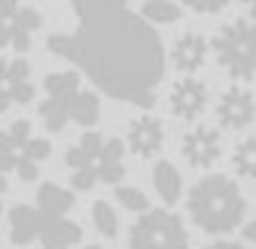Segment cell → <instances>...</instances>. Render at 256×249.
Instances as JSON below:
<instances>
[{"instance_id": "6da1fadb", "label": "cell", "mask_w": 256, "mask_h": 249, "mask_svg": "<svg viewBox=\"0 0 256 249\" xmlns=\"http://www.w3.org/2000/svg\"><path fill=\"white\" fill-rule=\"evenodd\" d=\"M80 32L51 35V51L86 66L98 88L149 107L162 85V44L126 0H73Z\"/></svg>"}, {"instance_id": "7a4b0ae2", "label": "cell", "mask_w": 256, "mask_h": 249, "mask_svg": "<svg viewBox=\"0 0 256 249\" xmlns=\"http://www.w3.org/2000/svg\"><path fill=\"white\" fill-rule=\"evenodd\" d=\"M102 120V92L86 82L80 69H54L42 82L38 123L44 133H66L70 126L95 129Z\"/></svg>"}, {"instance_id": "3957f363", "label": "cell", "mask_w": 256, "mask_h": 249, "mask_svg": "<svg viewBox=\"0 0 256 249\" xmlns=\"http://www.w3.org/2000/svg\"><path fill=\"white\" fill-rule=\"evenodd\" d=\"M186 202V221L200 234L212 237H228L247 224V196L240 183L228 174H202L184 196Z\"/></svg>"}, {"instance_id": "277c9868", "label": "cell", "mask_w": 256, "mask_h": 249, "mask_svg": "<svg viewBox=\"0 0 256 249\" xmlns=\"http://www.w3.org/2000/svg\"><path fill=\"white\" fill-rule=\"evenodd\" d=\"M64 171L70 189L92 193L98 186H120L126 177V145L120 136L86 129L66 145L64 152Z\"/></svg>"}, {"instance_id": "5b68a950", "label": "cell", "mask_w": 256, "mask_h": 249, "mask_svg": "<svg viewBox=\"0 0 256 249\" xmlns=\"http://www.w3.org/2000/svg\"><path fill=\"white\" fill-rule=\"evenodd\" d=\"M51 139L38 133L32 120H10L0 126V174L19 183H35L51 158Z\"/></svg>"}, {"instance_id": "8992f818", "label": "cell", "mask_w": 256, "mask_h": 249, "mask_svg": "<svg viewBox=\"0 0 256 249\" xmlns=\"http://www.w3.org/2000/svg\"><path fill=\"white\" fill-rule=\"evenodd\" d=\"M212 60L231 82H256V19L234 16L215 28L209 38Z\"/></svg>"}, {"instance_id": "52a82bcc", "label": "cell", "mask_w": 256, "mask_h": 249, "mask_svg": "<svg viewBox=\"0 0 256 249\" xmlns=\"http://www.w3.org/2000/svg\"><path fill=\"white\" fill-rule=\"evenodd\" d=\"M126 246L130 249H193V237L186 218L174 208H149L136 215L126 227Z\"/></svg>"}, {"instance_id": "ba28073f", "label": "cell", "mask_w": 256, "mask_h": 249, "mask_svg": "<svg viewBox=\"0 0 256 249\" xmlns=\"http://www.w3.org/2000/svg\"><path fill=\"white\" fill-rule=\"evenodd\" d=\"M44 28L42 9L26 0H0V54L26 57Z\"/></svg>"}, {"instance_id": "9c48e42d", "label": "cell", "mask_w": 256, "mask_h": 249, "mask_svg": "<svg viewBox=\"0 0 256 249\" xmlns=\"http://www.w3.org/2000/svg\"><path fill=\"white\" fill-rule=\"evenodd\" d=\"M38 98L35 73L26 57L0 54V117H6L16 107H26Z\"/></svg>"}, {"instance_id": "30bf717a", "label": "cell", "mask_w": 256, "mask_h": 249, "mask_svg": "<svg viewBox=\"0 0 256 249\" xmlns=\"http://www.w3.org/2000/svg\"><path fill=\"white\" fill-rule=\"evenodd\" d=\"M164 107L180 123H200V117L212 107V88L200 76H177L164 88Z\"/></svg>"}, {"instance_id": "8fae6325", "label": "cell", "mask_w": 256, "mask_h": 249, "mask_svg": "<svg viewBox=\"0 0 256 249\" xmlns=\"http://www.w3.org/2000/svg\"><path fill=\"white\" fill-rule=\"evenodd\" d=\"M212 111H215V126L222 133H247L256 123V92L250 85L231 82L215 95Z\"/></svg>"}, {"instance_id": "7c38bea8", "label": "cell", "mask_w": 256, "mask_h": 249, "mask_svg": "<svg viewBox=\"0 0 256 249\" xmlns=\"http://www.w3.org/2000/svg\"><path fill=\"white\" fill-rule=\"evenodd\" d=\"M224 155V133L215 123H190L186 133L180 136V158L193 171L212 174V167L222 161Z\"/></svg>"}, {"instance_id": "4fadbf2b", "label": "cell", "mask_w": 256, "mask_h": 249, "mask_svg": "<svg viewBox=\"0 0 256 249\" xmlns=\"http://www.w3.org/2000/svg\"><path fill=\"white\" fill-rule=\"evenodd\" d=\"M124 145L126 155L140 158V161H158V155L168 145V126H164L162 117L142 111L130 117V123L124 129Z\"/></svg>"}, {"instance_id": "5bb4252c", "label": "cell", "mask_w": 256, "mask_h": 249, "mask_svg": "<svg viewBox=\"0 0 256 249\" xmlns=\"http://www.w3.org/2000/svg\"><path fill=\"white\" fill-rule=\"evenodd\" d=\"M168 63L177 76H196L202 73L206 63H209L212 57V44L209 38L202 32H196V28H184V32L174 35V41L168 44Z\"/></svg>"}, {"instance_id": "9a60e30c", "label": "cell", "mask_w": 256, "mask_h": 249, "mask_svg": "<svg viewBox=\"0 0 256 249\" xmlns=\"http://www.w3.org/2000/svg\"><path fill=\"white\" fill-rule=\"evenodd\" d=\"M44 227V215L35 205L19 202L13 208H6V240L16 249H32V243H38Z\"/></svg>"}, {"instance_id": "2e32d148", "label": "cell", "mask_w": 256, "mask_h": 249, "mask_svg": "<svg viewBox=\"0 0 256 249\" xmlns=\"http://www.w3.org/2000/svg\"><path fill=\"white\" fill-rule=\"evenodd\" d=\"M35 208L44 218H70V212L76 208V189L57 180H44L35 189Z\"/></svg>"}, {"instance_id": "e0dca14e", "label": "cell", "mask_w": 256, "mask_h": 249, "mask_svg": "<svg viewBox=\"0 0 256 249\" xmlns=\"http://www.w3.org/2000/svg\"><path fill=\"white\" fill-rule=\"evenodd\" d=\"M152 189H155V196L164 202V208H174L186 196L180 167H177L174 161H168V158H158V161L152 164Z\"/></svg>"}, {"instance_id": "ac0fdd59", "label": "cell", "mask_w": 256, "mask_h": 249, "mask_svg": "<svg viewBox=\"0 0 256 249\" xmlns=\"http://www.w3.org/2000/svg\"><path fill=\"white\" fill-rule=\"evenodd\" d=\"M38 246L42 249H80L82 246V224L73 221V218H44Z\"/></svg>"}, {"instance_id": "d6986e66", "label": "cell", "mask_w": 256, "mask_h": 249, "mask_svg": "<svg viewBox=\"0 0 256 249\" xmlns=\"http://www.w3.org/2000/svg\"><path fill=\"white\" fill-rule=\"evenodd\" d=\"M231 174L238 183H256V133L240 136L231 148Z\"/></svg>"}, {"instance_id": "ffe728a7", "label": "cell", "mask_w": 256, "mask_h": 249, "mask_svg": "<svg viewBox=\"0 0 256 249\" xmlns=\"http://www.w3.org/2000/svg\"><path fill=\"white\" fill-rule=\"evenodd\" d=\"M136 13H140V19L149 22L152 28H164V25L180 22L186 9L180 6V0H142Z\"/></svg>"}, {"instance_id": "44dd1931", "label": "cell", "mask_w": 256, "mask_h": 249, "mask_svg": "<svg viewBox=\"0 0 256 249\" xmlns=\"http://www.w3.org/2000/svg\"><path fill=\"white\" fill-rule=\"evenodd\" d=\"M88 221H92L95 234L102 240H117L120 237V212L111 199H95L92 208H88Z\"/></svg>"}, {"instance_id": "7402d4cb", "label": "cell", "mask_w": 256, "mask_h": 249, "mask_svg": "<svg viewBox=\"0 0 256 249\" xmlns=\"http://www.w3.org/2000/svg\"><path fill=\"white\" fill-rule=\"evenodd\" d=\"M111 202H114V205H120V212H130L133 218H136V215H142V212H149V208H152L149 196H146V189L133 186V183H120V186H114V193H111Z\"/></svg>"}, {"instance_id": "603a6c76", "label": "cell", "mask_w": 256, "mask_h": 249, "mask_svg": "<svg viewBox=\"0 0 256 249\" xmlns=\"http://www.w3.org/2000/svg\"><path fill=\"white\" fill-rule=\"evenodd\" d=\"M234 0H180V6L186 9V13H196V16H218Z\"/></svg>"}, {"instance_id": "cb8c5ba5", "label": "cell", "mask_w": 256, "mask_h": 249, "mask_svg": "<svg viewBox=\"0 0 256 249\" xmlns=\"http://www.w3.org/2000/svg\"><path fill=\"white\" fill-rule=\"evenodd\" d=\"M202 249H250L244 240H228V237H218V240H209Z\"/></svg>"}, {"instance_id": "d4e9b609", "label": "cell", "mask_w": 256, "mask_h": 249, "mask_svg": "<svg viewBox=\"0 0 256 249\" xmlns=\"http://www.w3.org/2000/svg\"><path fill=\"white\" fill-rule=\"evenodd\" d=\"M240 240L247 243L250 249H256V218H253V221H247V224L240 227Z\"/></svg>"}, {"instance_id": "484cf974", "label": "cell", "mask_w": 256, "mask_h": 249, "mask_svg": "<svg viewBox=\"0 0 256 249\" xmlns=\"http://www.w3.org/2000/svg\"><path fill=\"white\" fill-rule=\"evenodd\" d=\"M6 193H10V180L0 174V215L6 212Z\"/></svg>"}, {"instance_id": "4316f807", "label": "cell", "mask_w": 256, "mask_h": 249, "mask_svg": "<svg viewBox=\"0 0 256 249\" xmlns=\"http://www.w3.org/2000/svg\"><path fill=\"white\" fill-rule=\"evenodd\" d=\"M240 6H244V16L256 19V0H240Z\"/></svg>"}, {"instance_id": "83f0119b", "label": "cell", "mask_w": 256, "mask_h": 249, "mask_svg": "<svg viewBox=\"0 0 256 249\" xmlns=\"http://www.w3.org/2000/svg\"><path fill=\"white\" fill-rule=\"evenodd\" d=\"M80 249H102V246H98V243H82Z\"/></svg>"}]
</instances>
